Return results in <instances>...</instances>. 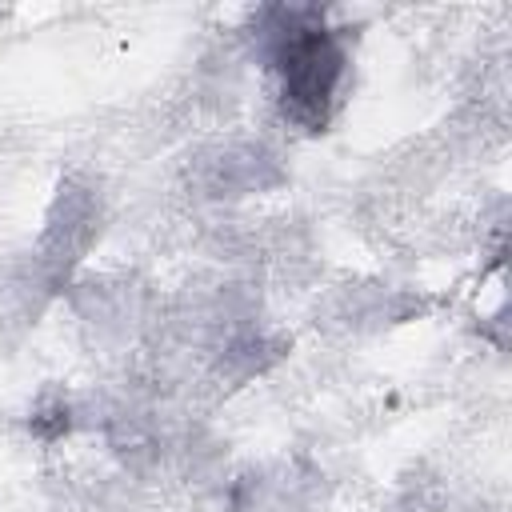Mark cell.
Returning <instances> with one entry per match:
<instances>
[{
  "mask_svg": "<svg viewBox=\"0 0 512 512\" xmlns=\"http://www.w3.org/2000/svg\"><path fill=\"white\" fill-rule=\"evenodd\" d=\"M340 48L320 28H288L280 44V72H284V104L292 116L308 124H324L328 100L340 80Z\"/></svg>",
  "mask_w": 512,
  "mask_h": 512,
  "instance_id": "obj_1",
  "label": "cell"
}]
</instances>
